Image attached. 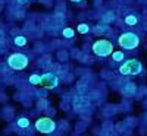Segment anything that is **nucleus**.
Here are the masks:
<instances>
[{"mask_svg": "<svg viewBox=\"0 0 147 136\" xmlns=\"http://www.w3.org/2000/svg\"><path fill=\"white\" fill-rule=\"evenodd\" d=\"M112 59H113L115 61L124 60V53H122V51H113V53H112Z\"/></svg>", "mask_w": 147, "mask_h": 136, "instance_id": "13", "label": "nucleus"}, {"mask_svg": "<svg viewBox=\"0 0 147 136\" xmlns=\"http://www.w3.org/2000/svg\"><path fill=\"white\" fill-rule=\"evenodd\" d=\"M137 22H138V18L136 16V15H128L127 18H125V23L127 25H137Z\"/></svg>", "mask_w": 147, "mask_h": 136, "instance_id": "9", "label": "nucleus"}, {"mask_svg": "<svg viewBox=\"0 0 147 136\" xmlns=\"http://www.w3.org/2000/svg\"><path fill=\"white\" fill-rule=\"evenodd\" d=\"M13 43L18 47H24V45H27V38L22 35H18V37H13Z\"/></svg>", "mask_w": 147, "mask_h": 136, "instance_id": "8", "label": "nucleus"}, {"mask_svg": "<svg viewBox=\"0 0 147 136\" xmlns=\"http://www.w3.org/2000/svg\"><path fill=\"white\" fill-rule=\"evenodd\" d=\"M59 83V79L56 75H53V73H44V75L41 76V82L40 85L44 86L46 89H55L56 86Z\"/></svg>", "mask_w": 147, "mask_h": 136, "instance_id": "6", "label": "nucleus"}, {"mask_svg": "<svg viewBox=\"0 0 147 136\" xmlns=\"http://www.w3.org/2000/svg\"><path fill=\"white\" fill-rule=\"evenodd\" d=\"M7 65L15 69V70H24L28 66V57L22 53H15V54H10L7 59Z\"/></svg>", "mask_w": 147, "mask_h": 136, "instance_id": "4", "label": "nucleus"}, {"mask_svg": "<svg viewBox=\"0 0 147 136\" xmlns=\"http://www.w3.org/2000/svg\"><path fill=\"white\" fill-rule=\"evenodd\" d=\"M118 43L122 48H125V50H134V48L138 47L140 38H138V35L134 34V32H124L118 38Z\"/></svg>", "mask_w": 147, "mask_h": 136, "instance_id": "1", "label": "nucleus"}, {"mask_svg": "<svg viewBox=\"0 0 147 136\" xmlns=\"http://www.w3.org/2000/svg\"><path fill=\"white\" fill-rule=\"evenodd\" d=\"M16 125H18V127H21V129H27V127H30V120H28L27 117H21V119H18Z\"/></svg>", "mask_w": 147, "mask_h": 136, "instance_id": "7", "label": "nucleus"}, {"mask_svg": "<svg viewBox=\"0 0 147 136\" xmlns=\"http://www.w3.org/2000/svg\"><path fill=\"white\" fill-rule=\"evenodd\" d=\"M35 129L40 133H53L56 130V123L50 117H40L35 121Z\"/></svg>", "mask_w": 147, "mask_h": 136, "instance_id": "5", "label": "nucleus"}, {"mask_svg": "<svg viewBox=\"0 0 147 136\" xmlns=\"http://www.w3.org/2000/svg\"><path fill=\"white\" fill-rule=\"evenodd\" d=\"M72 2H82V0H72Z\"/></svg>", "mask_w": 147, "mask_h": 136, "instance_id": "15", "label": "nucleus"}, {"mask_svg": "<svg viewBox=\"0 0 147 136\" xmlns=\"http://www.w3.org/2000/svg\"><path fill=\"white\" fill-rule=\"evenodd\" d=\"M62 37H65V38H72L74 37V29L72 28H65L62 31Z\"/></svg>", "mask_w": 147, "mask_h": 136, "instance_id": "12", "label": "nucleus"}, {"mask_svg": "<svg viewBox=\"0 0 147 136\" xmlns=\"http://www.w3.org/2000/svg\"><path fill=\"white\" fill-rule=\"evenodd\" d=\"M78 32L80 34H88L90 32V27L87 25V23H80L78 25Z\"/></svg>", "mask_w": 147, "mask_h": 136, "instance_id": "10", "label": "nucleus"}, {"mask_svg": "<svg viewBox=\"0 0 147 136\" xmlns=\"http://www.w3.org/2000/svg\"><path fill=\"white\" fill-rule=\"evenodd\" d=\"M141 72H143V65L136 59L124 61L119 67L121 75H138V73H141Z\"/></svg>", "mask_w": 147, "mask_h": 136, "instance_id": "2", "label": "nucleus"}, {"mask_svg": "<svg viewBox=\"0 0 147 136\" xmlns=\"http://www.w3.org/2000/svg\"><path fill=\"white\" fill-rule=\"evenodd\" d=\"M40 82H41V76H38V75H31L30 76V83L31 85H40Z\"/></svg>", "mask_w": 147, "mask_h": 136, "instance_id": "11", "label": "nucleus"}, {"mask_svg": "<svg viewBox=\"0 0 147 136\" xmlns=\"http://www.w3.org/2000/svg\"><path fill=\"white\" fill-rule=\"evenodd\" d=\"M91 48H93V53L99 57H107L109 54L113 53V44L107 40H97Z\"/></svg>", "mask_w": 147, "mask_h": 136, "instance_id": "3", "label": "nucleus"}, {"mask_svg": "<svg viewBox=\"0 0 147 136\" xmlns=\"http://www.w3.org/2000/svg\"><path fill=\"white\" fill-rule=\"evenodd\" d=\"M109 13H110V15H105V18H103V21H105V22H107V21H109V22H110V21H113L115 15L112 13V12H109Z\"/></svg>", "mask_w": 147, "mask_h": 136, "instance_id": "14", "label": "nucleus"}]
</instances>
